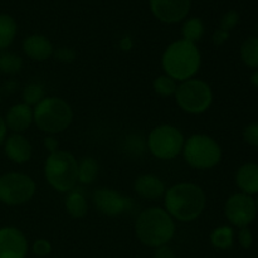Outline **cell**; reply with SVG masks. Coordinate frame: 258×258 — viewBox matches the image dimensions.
<instances>
[{"label":"cell","mask_w":258,"mask_h":258,"mask_svg":"<svg viewBox=\"0 0 258 258\" xmlns=\"http://www.w3.org/2000/svg\"><path fill=\"white\" fill-rule=\"evenodd\" d=\"M204 33H206V27L201 18L191 17L184 20L181 27V35H183L181 39L197 44L204 37Z\"/></svg>","instance_id":"603a6c76"},{"label":"cell","mask_w":258,"mask_h":258,"mask_svg":"<svg viewBox=\"0 0 258 258\" xmlns=\"http://www.w3.org/2000/svg\"><path fill=\"white\" fill-rule=\"evenodd\" d=\"M64 207L67 213L75 219L85 218L88 213L87 198H86L85 193L77 188L68 191L67 197H66Z\"/></svg>","instance_id":"d6986e66"},{"label":"cell","mask_w":258,"mask_h":258,"mask_svg":"<svg viewBox=\"0 0 258 258\" xmlns=\"http://www.w3.org/2000/svg\"><path fill=\"white\" fill-rule=\"evenodd\" d=\"M185 143L183 131L170 123L158 125L149 133L146 139L148 150L159 160H174L181 155Z\"/></svg>","instance_id":"ba28073f"},{"label":"cell","mask_w":258,"mask_h":258,"mask_svg":"<svg viewBox=\"0 0 258 258\" xmlns=\"http://www.w3.org/2000/svg\"><path fill=\"white\" fill-rule=\"evenodd\" d=\"M207 206L203 188L190 181H181L166 189L164 194V209L174 221L189 223L202 216Z\"/></svg>","instance_id":"6da1fadb"},{"label":"cell","mask_w":258,"mask_h":258,"mask_svg":"<svg viewBox=\"0 0 258 258\" xmlns=\"http://www.w3.org/2000/svg\"><path fill=\"white\" fill-rule=\"evenodd\" d=\"M0 103H2V92H0Z\"/></svg>","instance_id":"60d3db41"},{"label":"cell","mask_w":258,"mask_h":258,"mask_svg":"<svg viewBox=\"0 0 258 258\" xmlns=\"http://www.w3.org/2000/svg\"><path fill=\"white\" fill-rule=\"evenodd\" d=\"M18 33V24L9 14H0V52L9 48L14 43Z\"/></svg>","instance_id":"ffe728a7"},{"label":"cell","mask_w":258,"mask_h":258,"mask_svg":"<svg viewBox=\"0 0 258 258\" xmlns=\"http://www.w3.org/2000/svg\"><path fill=\"white\" fill-rule=\"evenodd\" d=\"M236 184L241 193L258 194V164L246 163L237 169Z\"/></svg>","instance_id":"ac0fdd59"},{"label":"cell","mask_w":258,"mask_h":258,"mask_svg":"<svg viewBox=\"0 0 258 258\" xmlns=\"http://www.w3.org/2000/svg\"><path fill=\"white\" fill-rule=\"evenodd\" d=\"M7 136H8L7 123H5L4 117H2V116H0V145H2V144H4Z\"/></svg>","instance_id":"8d00e7d4"},{"label":"cell","mask_w":258,"mask_h":258,"mask_svg":"<svg viewBox=\"0 0 258 258\" xmlns=\"http://www.w3.org/2000/svg\"><path fill=\"white\" fill-rule=\"evenodd\" d=\"M118 47L122 52H130L134 48V40L130 35H125L120 39V43H118Z\"/></svg>","instance_id":"d590c367"},{"label":"cell","mask_w":258,"mask_h":258,"mask_svg":"<svg viewBox=\"0 0 258 258\" xmlns=\"http://www.w3.org/2000/svg\"><path fill=\"white\" fill-rule=\"evenodd\" d=\"M134 191L140 198L154 202L164 198L166 185L163 179L159 178L155 174H143V175H139L134 181Z\"/></svg>","instance_id":"e0dca14e"},{"label":"cell","mask_w":258,"mask_h":258,"mask_svg":"<svg viewBox=\"0 0 258 258\" xmlns=\"http://www.w3.org/2000/svg\"><path fill=\"white\" fill-rule=\"evenodd\" d=\"M239 55L247 67L258 70V37H248L244 39L239 49Z\"/></svg>","instance_id":"cb8c5ba5"},{"label":"cell","mask_w":258,"mask_h":258,"mask_svg":"<svg viewBox=\"0 0 258 258\" xmlns=\"http://www.w3.org/2000/svg\"><path fill=\"white\" fill-rule=\"evenodd\" d=\"M178 88V82L166 75H160L154 78L153 90L160 97H174Z\"/></svg>","instance_id":"484cf974"},{"label":"cell","mask_w":258,"mask_h":258,"mask_svg":"<svg viewBox=\"0 0 258 258\" xmlns=\"http://www.w3.org/2000/svg\"><path fill=\"white\" fill-rule=\"evenodd\" d=\"M33 253L37 257H47L49 256L50 252H52V244L49 241L44 238L37 239V241L33 243L32 246Z\"/></svg>","instance_id":"4dcf8cb0"},{"label":"cell","mask_w":258,"mask_h":258,"mask_svg":"<svg viewBox=\"0 0 258 258\" xmlns=\"http://www.w3.org/2000/svg\"><path fill=\"white\" fill-rule=\"evenodd\" d=\"M209 241L212 246L217 249H221V251L231 249L234 243L233 228L229 226L216 227L209 234Z\"/></svg>","instance_id":"7402d4cb"},{"label":"cell","mask_w":258,"mask_h":258,"mask_svg":"<svg viewBox=\"0 0 258 258\" xmlns=\"http://www.w3.org/2000/svg\"><path fill=\"white\" fill-rule=\"evenodd\" d=\"M238 242H239V244L242 246V248H244V249L251 248L252 244H253V234H252L251 229H249L248 227L239 228Z\"/></svg>","instance_id":"1f68e13d"},{"label":"cell","mask_w":258,"mask_h":258,"mask_svg":"<svg viewBox=\"0 0 258 258\" xmlns=\"http://www.w3.org/2000/svg\"><path fill=\"white\" fill-rule=\"evenodd\" d=\"M45 97L44 86L39 82H30L23 88L22 100L25 105L34 107Z\"/></svg>","instance_id":"4316f807"},{"label":"cell","mask_w":258,"mask_h":258,"mask_svg":"<svg viewBox=\"0 0 258 258\" xmlns=\"http://www.w3.org/2000/svg\"><path fill=\"white\" fill-rule=\"evenodd\" d=\"M176 232L175 221L163 207H149L136 217V238L150 248L168 246Z\"/></svg>","instance_id":"7a4b0ae2"},{"label":"cell","mask_w":258,"mask_h":258,"mask_svg":"<svg viewBox=\"0 0 258 258\" xmlns=\"http://www.w3.org/2000/svg\"><path fill=\"white\" fill-rule=\"evenodd\" d=\"M29 243L19 228L13 226L0 227V258H25Z\"/></svg>","instance_id":"4fadbf2b"},{"label":"cell","mask_w":258,"mask_h":258,"mask_svg":"<svg viewBox=\"0 0 258 258\" xmlns=\"http://www.w3.org/2000/svg\"><path fill=\"white\" fill-rule=\"evenodd\" d=\"M43 145L48 153H54V151L59 150V143H58L57 138L54 135H47L43 140Z\"/></svg>","instance_id":"836d02e7"},{"label":"cell","mask_w":258,"mask_h":258,"mask_svg":"<svg viewBox=\"0 0 258 258\" xmlns=\"http://www.w3.org/2000/svg\"><path fill=\"white\" fill-rule=\"evenodd\" d=\"M92 203L101 214L118 217L134 208L133 199L116 189L98 188L92 193Z\"/></svg>","instance_id":"8fae6325"},{"label":"cell","mask_w":258,"mask_h":258,"mask_svg":"<svg viewBox=\"0 0 258 258\" xmlns=\"http://www.w3.org/2000/svg\"><path fill=\"white\" fill-rule=\"evenodd\" d=\"M154 258H176V256L173 248H170L169 246H163L155 249Z\"/></svg>","instance_id":"e575fe53"},{"label":"cell","mask_w":258,"mask_h":258,"mask_svg":"<svg viewBox=\"0 0 258 258\" xmlns=\"http://www.w3.org/2000/svg\"><path fill=\"white\" fill-rule=\"evenodd\" d=\"M4 153L12 163L22 165L32 159V143L23 134H10L4 141Z\"/></svg>","instance_id":"5bb4252c"},{"label":"cell","mask_w":258,"mask_h":258,"mask_svg":"<svg viewBox=\"0 0 258 258\" xmlns=\"http://www.w3.org/2000/svg\"><path fill=\"white\" fill-rule=\"evenodd\" d=\"M243 139L248 145L258 150V122H252L244 127Z\"/></svg>","instance_id":"f546056e"},{"label":"cell","mask_w":258,"mask_h":258,"mask_svg":"<svg viewBox=\"0 0 258 258\" xmlns=\"http://www.w3.org/2000/svg\"><path fill=\"white\" fill-rule=\"evenodd\" d=\"M174 98L183 112L189 115H202L211 108L214 95L208 82L194 77L178 83Z\"/></svg>","instance_id":"52a82bcc"},{"label":"cell","mask_w":258,"mask_h":258,"mask_svg":"<svg viewBox=\"0 0 258 258\" xmlns=\"http://www.w3.org/2000/svg\"><path fill=\"white\" fill-rule=\"evenodd\" d=\"M73 116L70 103L57 96H45L33 107L35 126L47 135H57L68 130L73 122Z\"/></svg>","instance_id":"277c9868"},{"label":"cell","mask_w":258,"mask_h":258,"mask_svg":"<svg viewBox=\"0 0 258 258\" xmlns=\"http://www.w3.org/2000/svg\"><path fill=\"white\" fill-rule=\"evenodd\" d=\"M23 58L12 52L0 53V72L14 76L23 70Z\"/></svg>","instance_id":"d4e9b609"},{"label":"cell","mask_w":258,"mask_h":258,"mask_svg":"<svg viewBox=\"0 0 258 258\" xmlns=\"http://www.w3.org/2000/svg\"><path fill=\"white\" fill-rule=\"evenodd\" d=\"M239 23V14L236 10H228L224 13L223 17L221 18V23H219V29L226 30V32H231L232 29L237 27Z\"/></svg>","instance_id":"83f0119b"},{"label":"cell","mask_w":258,"mask_h":258,"mask_svg":"<svg viewBox=\"0 0 258 258\" xmlns=\"http://www.w3.org/2000/svg\"><path fill=\"white\" fill-rule=\"evenodd\" d=\"M44 178L52 189L59 193L71 191L78 183V160L67 150L50 153L44 161Z\"/></svg>","instance_id":"5b68a950"},{"label":"cell","mask_w":258,"mask_h":258,"mask_svg":"<svg viewBox=\"0 0 258 258\" xmlns=\"http://www.w3.org/2000/svg\"><path fill=\"white\" fill-rule=\"evenodd\" d=\"M100 171L98 161L92 156H85L78 161V183L91 185L96 181Z\"/></svg>","instance_id":"44dd1931"},{"label":"cell","mask_w":258,"mask_h":258,"mask_svg":"<svg viewBox=\"0 0 258 258\" xmlns=\"http://www.w3.org/2000/svg\"><path fill=\"white\" fill-rule=\"evenodd\" d=\"M4 120L8 131H12V134H24L34 123L33 107L24 102L15 103L7 111Z\"/></svg>","instance_id":"2e32d148"},{"label":"cell","mask_w":258,"mask_h":258,"mask_svg":"<svg viewBox=\"0 0 258 258\" xmlns=\"http://www.w3.org/2000/svg\"><path fill=\"white\" fill-rule=\"evenodd\" d=\"M254 201H256V207H257V211H258V194H257V198L254 199Z\"/></svg>","instance_id":"ab89813d"},{"label":"cell","mask_w":258,"mask_h":258,"mask_svg":"<svg viewBox=\"0 0 258 258\" xmlns=\"http://www.w3.org/2000/svg\"><path fill=\"white\" fill-rule=\"evenodd\" d=\"M256 201L244 193H234L224 203V216L232 226L237 228L248 227L257 217Z\"/></svg>","instance_id":"30bf717a"},{"label":"cell","mask_w":258,"mask_h":258,"mask_svg":"<svg viewBox=\"0 0 258 258\" xmlns=\"http://www.w3.org/2000/svg\"><path fill=\"white\" fill-rule=\"evenodd\" d=\"M53 57L60 63H72L75 62L76 57H77V53L73 48L71 47H59L57 49H54L53 53Z\"/></svg>","instance_id":"f1b7e54d"},{"label":"cell","mask_w":258,"mask_h":258,"mask_svg":"<svg viewBox=\"0 0 258 258\" xmlns=\"http://www.w3.org/2000/svg\"><path fill=\"white\" fill-rule=\"evenodd\" d=\"M202 66V54L198 45L178 39L170 43L161 55L164 75L180 83L196 77Z\"/></svg>","instance_id":"3957f363"},{"label":"cell","mask_w":258,"mask_h":258,"mask_svg":"<svg viewBox=\"0 0 258 258\" xmlns=\"http://www.w3.org/2000/svg\"><path fill=\"white\" fill-rule=\"evenodd\" d=\"M229 39V33L226 32V30H222V29H216L214 30L213 35H212V42L216 47H221L223 45L227 40Z\"/></svg>","instance_id":"d6a6232c"},{"label":"cell","mask_w":258,"mask_h":258,"mask_svg":"<svg viewBox=\"0 0 258 258\" xmlns=\"http://www.w3.org/2000/svg\"><path fill=\"white\" fill-rule=\"evenodd\" d=\"M249 81H251V83L254 86V87L258 88V70L254 71V72L252 73Z\"/></svg>","instance_id":"f35d334b"},{"label":"cell","mask_w":258,"mask_h":258,"mask_svg":"<svg viewBox=\"0 0 258 258\" xmlns=\"http://www.w3.org/2000/svg\"><path fill=\"white\" fill-rule=\"evenodd\" d=\"M22 49L24 54L33 62H45L53 57L54 47L50 39L42 34H32L24 38L22 43Z\"/></svg>","instance_id":"9a60e30c"},{"label":"cell","mask_w":258,"mask_h":258,"mask_svg":"<svg viewBox=\"0 0 258 258\" xmlns=\"http://www.w3.org/2000/svg\"><path fill=\"white\" fill-rule=\"evenodd\" d=\"M35 191L37 184L27 174L9 171L0 175V202L5 206H23L32 201Z\"/></svg>","instance_id":"9c48e42d"},{"label":"cell","mask_w":258,"mask_h":258,"mask_svg":"<svg viewBox=\"0 0 258 258\" xmlns=\"http://www.w3.org/2000/svg\"><path fill=\"white\" fill-rule=\"evenodd\" d=\"M4 91H7V92H14L15 91V82H13V81H8L7 83H4Z\"/></svg>","instance_id":"74e56055"},{"label":"cell","mask_w":258,"mask_h":258,"mask_svg":"<svg viewBox=\"0 0 258 258\" xmlns=\"http://www.w3.org/2000/svg\"><path fill=\"white\" fill-rule=\"evenodd\" d=\"M154 17L165 24H176L186 19L191 9V0H149Z\"/></svg>","instance_id":"7c38bea8"},{"label":"cell","mask_w":258,"mask_h":258,"mask_svg":"<svg viewBox=\"0 0 258 258\" xmlns=\"http://www.w3.org/2000/svg\"><path fill=\"white\" fill-rule=\"evenodd\" d=\"M184 160L190 168L197 170H211L222 160L221 145L207 134H193L185 139L183 148Z\"/></svg>","instance_id":"8992f818"}]
</instances>
